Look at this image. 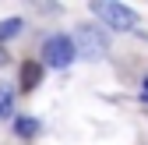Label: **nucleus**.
<instances>
[{"label":"nucleus","instance_id":"obj_1","mask_svg":"<svg viewBox=\"0 0 148 145\" xmlns=\"http://www.w3.org/2000/svg\"><path fill=\"white\" fill-rule=\"evenodd\" d=\"M92 14H99L102 21H106L109 28H116V32H131V28L138 25V14H134L131 7L116 4V0H95V4H92Z\"/></svg>","mask_w":148,"mask_h":145},{"label":"nucleus","instance_id":"obj_2","mask_svg":"<svg viewBox=\"0 0 148 145\" xmlns=\"http://www.w3.org/2000/svg\"><path fill=\"white\" fill-rule=\"evenodd\" d=\"M74 53H78V46H74L71 35H49L42 43V57H46L49 67H67L74 60Z\"/></svg>","mask_w":148,"mask_h":145},{"label":"nucleus","instance_id":"obj_3","mask_svg":"<svg viewBox=\"0 0 148 145\" xmlns=\"http://www.w3.org/2000/svg\"><path fill=\"white\" fill-rule=\"evenodd\" d=\"M74 46H78L81 57L95 60V57H102V50H106V35L99 28H92V25H81V28H74Z\"/></svg>","mask_w":148,"mask_h":145},{"label":"nucleus","instance_id":"obj_4","mask_svg":"<svg viewBox=\"0 0 148 145\" xmlns=\"http://www.w3.org/2000/svg\"><path fill=\"white\" fill-rule=\"evenodd\" d=\"M39 81H42V64L39 60H25L21 64V81H18V85H21L25 92H32Z\"/></svg>","mask_w":148,"mask_h":145},{"label":"nucleus","instance_id":"obj_5","mask_svg":"<svg viewBox=\"0 0 148 145\" xmlns=\"http://www.w3.org/2000/svg\"><path fill=\"white\" fill-rule=\"evenodd\" d=\"M25 28V21L21 18H4V21H0V43H7V39H14L18 32Z\"/></svg>","mask_w":148,"mask_h":145},{"label":"nucleus","instance_id":"obj_6","mask_svg":"<svg viewBox=\"0 0 148 145\" xmlns=\"http://www.w3.org/2000/svg\"><path fill=\"white\" fill-rule=\"evenodd\" d=\"M14 131L21 135V138H35V135H39V120H32V117H18V120H14Z\"/></svg>","mask_w":148,"mask_h":145},{"label":"nucleus","instance_id":"obj_7","mask_svg":"<svg viewBox=\"0 0 148 145\" xmlns=\"http://www.w3.org/2000/svg\"><path fill=\"white\" fill-rule=\"evenodd\" d=\"M14 113V92L11 85H0V117H11Z\"/></svg>","mask_w":148,"mask_h":145},{"label":"nucleus","instance_id":"obj_8","mask_svg":"<svg viewBox=\"0 0 148 145\" xmlns=\"http://www.w3.org/2000/svg\"><path fill=\"white\" fill-rule=\"evenodd\" d=\"M0 64H7V53H4V50H0Z\"/></svg>","mask_w":148,"mask_h":145},{"label":"nucleus","instance_id":"obj_9","mask_svg":"<svg viewBox=\"0 0 148 145\" xmlns=\"http://www.w3.org/2000/svg\"><path fill=\"white\" fill-rule=\"evenodd\" d=\"M145 99H148V92H145Z\"/></svg>","mask_w":148,"mask_h":145}]
</instances>
